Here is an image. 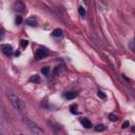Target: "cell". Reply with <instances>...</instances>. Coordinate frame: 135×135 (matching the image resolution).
Wrapping results in <instances>:
<instances>
[{"mask_svg": "<svg viewBox=\"0 0 135 135\" xmlns=\"http://www.w3.org/2000/svg\"><path fill=\"white\" fill-rule=\"evenodd\" d=\"M8 97L11 101V104L12 106L17 110V111H19V112H25L26 110V107H25V104H24V101L17 95L13 92H8Z\"/></svg>", "mask_w": 135, "mask_h": 135, "instance_id": "1", "label": "cell"}, {"mask_svg": "<svg viewBox=\"0 0 135 135\" xmlns=\"http://www.w3.org/2000/svg\"><path fill=\"white\" fill-rule=\"evenodd\" d=\"M23 123L26 125L28 129H29L32 133H34V134H43V130H42L37 124H35L34 122L30 120L29 118H24V119H23Z\"/></svg>", "mask_w": 135, "mask_h": 135, "instance_id": "2", "label": "cell"}, {"mask_svg": "<svg viewBox=\"0 0 135 135\" xmlns=\"http://www.w3.org/2000/svg\"><path fill=\"white\" fill-rule=\"evenodd\" d=\"M0 49H1L2 53L5 56H12L13 55V48L10 44H1L0 45Z\"/></svg>", "mask_w": 135, "mask_h": 135, "instance_id": "3", "label": "cell"}, {"mask_svg": "<svg viewBox=\"0 0 135 135\" xmlns=\"http://www.w3.org/2000/svg\"><path fill=\"white\" fill-rule=\"evenodd\" d=\"M14 10L19 12V13H23L25 12V5L23 4L22 1H20V0H17V1L14 3Z\"/></svg>", "mask_w": 135, "mask_h": 135, "instance_id": "4", "label": "cell"}, {"mask_svg": "<svg viewBox=\"0 0 135 135\" xmlns=\"http://www.w3.org/2000/svg\"><path fill=\"white\" fill-rule=\"evenodd\" d=\"M48 55V51L45 49H38L35 52V58L36 59H42Z\"/></svg>", "mask_w": 135, "mask_h": 135, "instance_id": "5", "label": "cell"}, {"mask_svg": "<svg viewBox=\"0 0 135 135\" xmlns=\"http://www.w3.org/2000/svg\"><path fill=\"white\" fill-rule=\"evenodd\" d=\"M25 23L28 25H30V26H35L37 24V20H36L35 17H31V18H29V19L25 20Z\"/></svg>", "mask_w": 135, "mask_h": 135, "instance_id": "6", "label": "cell"}, {"mask_svg": "<svg viewBox=\"0 0 135 135\" xmlns=\"http://www.w3.org/2000/svg\"><path fill=\"white\" fill-rule=\"evenodd\" d=\"M80 123L82 124V126H83L84 128H87V129L92 128V124H91V122H90L89 119H87V118H82V119H80Z\"/></svg>", "mask_w": 135, "mask_h": 135, "instance_id": "7", "label": "cell"}, {"mask_svg": "<svg viewBox=\"0 0 135 135\" xmlns=\"http://www.w3.org/2000/svg\"><path fill=\"white\" fill-rule=\"evenodd\" d=\"M52 35H53L54 37H61V36H62V30H60V29H55V30L53 31V33H52Z\"/></svg>", "mask_w": 135, "mask_h": 135, "instance_id": "8", "label": "cell"}, {"mask_svg": "<svg viewBox=\"0 0 135 135\" xmlns=\"http://www.w3.org/2000/svg\"><path fill=\"white\" fill-rule=\"evenodd\" d=\"M76 93L75 92H68L66 94H65V98L66 99H74L75 97H76Z\"/></svg>", "mask_w": 135, "mask_h": 135, "instance_id": "9", "label": "cell"}, {"mask_svg": "<svg viewBox=\"0 0 135 135\" xmlns=\"http://www.w3.org/2000/svg\"><path fill=\"white\" fill-rule=\"evenodd\" d=\"M30 80H31L32 82H40V77H39L38 75H34V76H32V77L30 78Z\"/></svg>", "mask_w": 135, "mask_h": 135, "instance_id": "10", "label": "cell"}, {"mask_svg": "<svg viewBox=\"0 0 135 135\" xmlns=\"http://www.w3.org/2000/svg\"><path fill=\"white\" fill-rule=\"evenodd\" d=\"M105 130H106V127L104 125H98L95 127V131H97V132H103Z\"/></svg>", "mask_w": 135, "mask_h": 135, "instance_id": "11", "label": "cell"}, {"mask_svg": "<svg viewBox=\"0 0 135 135\" xmlns=\"http://www.w3.org/2000/svg\"><path fill=\"white\" fill-rule=\"evenodd\" d=\"M78 12H79L80 16H82V17H86V10H84V8H83V6H79Z\"/></svg>", "mask_w": 135, "mask_h": 135, "instance_id": "12", "label": "cell"}, {"mask_svg": "<svg viewBox=\"0 0 135 135\" xmlns=\"http://www.w3.org/2000/svg\"><path fill=\"white\" fill-rule=\"evenodd\" d=\"M109 119H110L111 122H117V120H118V117H117L115 114H112V113H111V114L109 115Z\"/></svg>", "mask_w": 135, "mask_h": 135, "instance_id": "13", "label": "cell"}, {"mask_svg": "<svg viewBox=\"0 0 135 135\" xmlns=\"http://www.w3.org/2000/svg\"><path fill=\"white\" fill-rule=\"evenodd\" d=\"M61 70H62L61 66H56L55 70H54V72H53V74H54V75H59V74L61 73Z\"/></svg>", "mask_w": 135, "mask_h": 135, "instance_id": "14", "label": "cell"}, {"mask_svg": "<svg viewBox=\"0 0 135 135\" xmlns=\"http://www.w3.org/2000/svg\"><path fill=\"white\" fill-rule=\"evenodd\" d=\"M20 44H21V48H22V49H25V48L28 46V44H29V41L23 39V40L20 41Z\"/></svg>", "mask_w": 135, "mask_h": 135, "instance_id": "15", "label": "cell"}, {"mask_svg": "<svg viewBox=\"0 0 135 135\" xmlns=\"http://www.w3.org/2000/svg\"><path fill=\"white\" fill-rule=\"evenodd\" d=\"M15 22H16L17 24H20V23L22 22V17H21V16H17L16 19H15Z\"/></svg>", "mask_w": 135, "mask_h": 135, "instance_id": "16", "label": "cell"}, {"mask_svg": "<svg viewBox=\"0 0 135 135\" xmlns=\"http://www.w3.org/2000/svg\"><path fill=\"white\" fill-rule=\"evenodd\" d=\"M41 72H42V74L48 75V73H49V68H43V69L41 70Z\"/></svg>", "mask_w": 135, "mask_h": 135, "instance_id": "17", "label": "cell"}, {"mask_svg": "<svg viewBox=\"0 0 135 135\" xmlns=\"http://www.w3.org/2000/svg\"><path fill=\"white\" fill-rule=\"evenodd\" d=\"M98 96H99L100 98H106V94H105L104 92H101V91L98 92Z\"/></svg>", "mask_w": 135, "mask_h": 135, "instance_id": "18", "label": "cell"}, {"mask_svg": "<svg viewBox=\"0 0 135 135\" xmlns=\"http://www.w3.org/2000/svg\"><path fill=\"white\" fill-rule=\"evenodd\" d=\"M70 109H71V112H72L73 114H75V113H77V111L75 110V109H76V106H71V108H70Z\"/></svg>", "mask_w": 135, "mask_h": 135, "instance_id": "19", "label": "cell"}, {"mask_svg": "<svg viewBox=\"0 0 135 135\" xmlns=\"http://www.w3.org/2000/svg\"><path fill=\"white\" fill-rule=\"evenodd\" d=\"M129 125H130V124H129V122H125V123L123 124V128H124V129H126V128H128V127H129Z\"/></svg>", "mask_w": 135, "mask_h": 135, "instance_id": "20", "label": "cell"}, {"mask_svg": "<svg viewBox=\"0 0 135 135\" xmlns=\"http://www.w3.org/2000/svg\"><path fill=\"white\" fill-rule=\"evenodd\" d=\"M130 46H131V50L134 51V48H133V40H131V42H130Z\"/></svg>", "mask_w": 135, "mask_h": 135, "instance_id": "21", "label": "cell"}]
</instances>
